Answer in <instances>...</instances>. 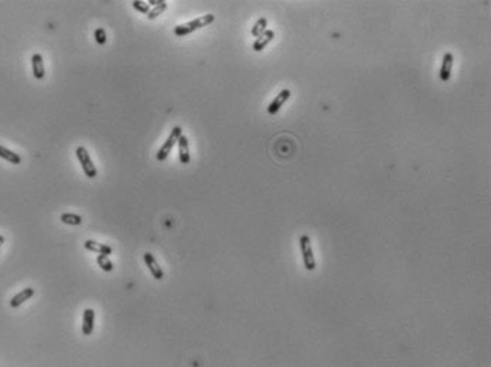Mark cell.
I'll use <instances>...</instances> for the list:
<instances>
[{
	"label": "cell",
	"instance_id": "obj_2",
	"mask_svg": "<svg viewBox=\"0 0 491 367\" xmlns=\"http://www.w3.org/2000/svg\"><path fill=\"white\" fill-rule=\"evenodd\" d=\"M299 246H301L302 259H304V265H305L306 270H310V272L315 270L316 269V259L313 255V249H312L309 235L304 234L299 238Z\"/></svg>",
	"mask_w": 491,
	"mask_h": 367
},
{
	"label": "cell",
	"instance_id": "obj_10",
	"mask_svg": "<svg viewBox=\"0 0 491 367\" xmlns=\"http://www.w3.org/2000/svg\"><path fill=\"white\" fill-rule=\"evenodd\" d=\"M178 157L181 164H189V144H188V138L183 134L178 140Z\"/></svg>",
	"mask_w": 491,
	"mask_h": 367
},
{
	"label": "cell",
	"instance_id": "obj_7",
	"mask_svg": "<svg viewBox=\"0 0 491 367\" xmlns=\"http://www.w3.org/2000/svg\"><path fill=\"white\" fill-rule=\"evenodd\" d=\"M144 262H145V265H147L148 269H150L153 278H155L157 280H161V279L164 278V270L161 269V266L158 265V262L155 261V258H154L153 254L145 252V254H144Z\"/></svg>",
	"mask_w": 491,
	"mask_h": 367
},
{
	"label": "cell",
	"instance_id": "obj_3",
	"mask_svg": "<svg viewBox=\"0 0 491 367\" xmlns=\"http://www.w3.org/2000/svg\"><path fill=\"white\" fill-rule=\"evenodd\" d=\"M183 135V128L180 125H175L174 128L171 130V133L168 135V138L165 140V143L163 144V147L160 148V151L157 153V161L163 162L167 159V157L170 156L171 150L174 148V145L178 143L180 137Z\"/></svg>",
	"mask_w": 491,
	"mask_h": 367
},
{
	"label": "cell",
	"instance_id": "obj_19",
	"mask_svg": "<svg viewBox=\"0 0 491 367\" xmlns=\"http://www.w3.org/2000/svg\"><path fill=\"white\" fill-rule=\"evenodd\" d=\"M94 39H96V43L98 46H104L107 43V33L103 27H97L94 30Z\"/></svg>",
	"mask_w": 491,
	"mask_h": 367
},
{
	"label": "cell",
	"instance_id": "obj_15",
	"mask_svg": "<svg viewBox=\"0 0 491 367\" xmlns=\"http://www.w3.org/2000/svg\"><path fill=\"white\" fill-rule=\"evenodd\" d=\"M266 27H268V20H266V17H261V19H258V22L253 24V27H252L251 30V34L253 37H259L261 34H263L266 30H268Z\"/></svg>",
	"mask_w": 491,
	"mask_h": 367
},
{
	"label": "cell",
	"instance_id": "obj_1",
	"mask_svg": "<svg viewBox=\"0 0 491 367\" xmlns=\"http://www.w3.org/2000/svg\"><path fill=\"white\" fill-rule=\"evenodd\" d=\"M215 20V16L208 13L205 16H201V17H196L194 20L191 22L185 23V24H180L174 27V33L178 36V37H184V36H188V34L194 33L196 30L202 29V27H207L208 24L214 23Z\"/></svg>",
	"mask_w": 491,
	"mask_h": 367
},
{
	"label": "cell",
	"instance_id": "obj_16",
	"mask_svg": "<svg viewBox=\"0 0 491 367\" xmlns=\"http://www.w3.org/2000/svg\"><path fill=\"white\" fill-rule=\"evenodd\" d=\"M60 221L65 225H71V226H77V225H81L83 222V218L80 215H76V213H63L60 216Z\"/></svg>",
	"mask_w": 491,
	"mask_h": 367
},
{
	"label": "cell",
	"instance_id": "obj_18",
	"mask_svg": "<svg viewBox=\"0 0 491 367\" xmlns=\"http://www.w3.org/2000/svg\"><path fill=\"white\" fill-rule=\"evenodd\" d=\"M97 263H98V266L101 267L104 272H111V270L114 269V265H113V262L110 261L109 256L98 255L97 256Z\"/></svg>",
	"mask_w": 491,
	"mask_h": 367
},
{
	"label": "cell",
	"instance_id": "obj_6",
	"mask_svg": "<svg viewBox=\"0 0 491 367\" xmlns=\"http://www.w3.org/2000/svg\"><path fill=\"white\" fill-rule=\"evenodd\" d=\"M453 64H454V56H453V53H450V52L444 53L443 61H441V67H440V78H441V81H448L450 80Z\"/></svg>",
	"mask_w": 491,
	"mask_h": 367
},
{
	"label": "cell",
	"instance_id": "obj_11",
	"mask_svg": "<svg viewBox=\"0 0 491 367\" xmlns=\"http://www.w3.org/2000/svg\"><path fill=\"white\" fill-rule=\"evenodd\" d=\"M33 296H34V289H33V288H26V289H23L22 292H19L17 295H14V296L11 298L10 306L16 309V308L22 306L26 301L32 299Z\"/></svg>",
	"mask_w": 491,
	"mask_h": 367
},
{
	"label": "cell",
	"instance_id": "obj_4",
	"mask_svg": "<svg viewBox=\"0 0 491 367\" xmlns=\"http://www.w3.org/2000/svg\"><path fill=\"white\" fill-rule=\"evenodd\" d=\"M76 157L80 162V165L83 168L84 174L87 175V178H96L97 177V168L93 164L91 157L88 154V151L84 147H77L76 148Z\"/></svg>",
	"mask_w": 491,
	"mask_h": 367
},
{
	"label": "cell",
	"instance_id": "obj_9",
	"mask_svg": "<svg viewBox=\"0 0 491 367\" xmlns=\"http://www.w3.org/2000/svg\"><path fill=\"white\" fill-rule=\"evenodd\" d=\"M84 248H86L87 251H90V252H94V254H98V255L109 256L113 254V249H111L110 245L98 244V242L93 241V239H87V241L84 242Z\"/></svg>",
	"mask_w": 491,
	"mask_h": 367
},
{
	"label": "cell",
	"instance_id": "obj_20",
	"mask_svg": "<svg viewBox=\"0 0 491 367\" xmlns=\"http://www.w3.org/2000/svg\"><path fill=\"white\" fill-rule=\"evenodd\" d=\"M132 7L135 9V10L138 11V13H141V14H148L150 13V6H148V3H144V1H140V0H134L132 3Z\"/></svg>",
	"mask_w": 491,
	"mask_h": 367
},
{
	"label": "cell",
	"instance_id": "obj_22",
	"mask_svg": "<svg viewBox=\"0 0 491 367\" xmlns=\"http://www.w3.org/2000/svg\"><path fill=\"white\" fill-rule=\"evenodd\" d=\"M4 244V236L3 235H0V248H1V245Z\"/></svg>",
	"mask_w": 491,
	"mask_h": 367
},
{
	"label": "cell",
	"instance_id": "obj_8",
	"mask_svg": "<svg viewBox=\"0 0 491 367\" xmlns=\"http://www.w3.org/2000/svg\"><path fill=\"white\" fill-rule=\"evenodd\" d=\"M94 319H96V313L93 309H84L83 312V326H81V332L84 336H90L94 330Z\"/></svg>",
	"mask_w": 491,
	"mask_h": 367
},
{
	"label": "cell",
	"instance_id": "obj_14",
	"mask_svg": "<svg viewBox=\"0 0 491 367\" xmlns=\"http://www.w3.org/2000/svg\"><path fill=\"white\" fill-rule=\"evenodd\" d=\"M0 158L6 159L7 162L14 164V165H19L22 162V157L19 156L17 153H13L9 148L3 147V145H0Z\"/></svg>",
	"mask_w": 491,
	"mask_h": 367
},
{
	"label": "cell",
	"instance_id": "obj_17",
	"mask_svg": "<svg viewBox=\"0 0 491 367\" xmlns=\"http://www.w3.org/2000/svg\"><path fill=\"white\" fill-rule=\"evenodd\" d=\"M167 6H168V3L163 0L158 6H155V7H153V9L150 10V13L147 14V17H148L150 20H154L155 17H158L160 14H163L164 11L167 10Z\"/></svg>",
	"mask_w": 491,
	"mask_h": 367
},
{
	"label": "cell",
	"instance_id": "obj_21",
	"mask_svg": "<svg viewBox=\"0 0 491 367\" xmlns=\"http://www.w3.org/2000/svg\"><path fill=\"white\" fill-rule=\"evenodd\" d=\"M161 1H163V0H150V1H148V6H150V4H153L154 7H155V6H158Z\"/></svg>",
	"mask_w": 491,
	"mask_h": 367
},
{
	"label": "cell",
	"instance_id": "obj_5",
	"mask_svg": "<svg viewBox=\"0 0 491 367\" xmlns=\"http://www.w3.org/2000/svg\"><path fill=\"white\" fill-rule=\"evenodd\" d=\"M289 97H291V90L288 89L282 90V91H281V93H279V94L271 101V104L268 105V112H269V114H276V112L279 111V110L284 107L285 103L289 100Z\"/></svg>",
	"mask_w": 491,
	"mask_h": 367
},
{
	"label": "cell",
	"instance_id": "obj_12",
	"mask_svg": "<svg viewBox=\"0 0 491 367\" xmlns=\"http://www.w3.org/2000/svg\"><path fill=\"white\" fill-rule=\"evenodd\" d=\"M32 68H33V76L34 78L37 80H42L44 78V63H43V57L40 53H34L32 57Z\"/></svg>",
	"mask_w": 491,
	"mask_h": 367
},
{
	"label": "cell",
	"instance_id": "obj_13",
	"mask_svg": "<svg viewBox=\"0 0 491 367\" xmlns=\"http://www.w3.org/2000/svg\"><path fill=\"white\" fill-rule=\"evenodd\" d=\"M273 37H275L273 30H266V32L263 34H261L259 37H256V40H255L253 45H252V49H253L255 52H262L266 46L272 42Z\"/></svg>",
	"mask_w": 491,
	"mask_h": 367
}]
</instances>
